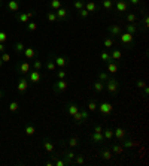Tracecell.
I'll return each mask as SVG.
<instances>
[{
    "label": "cell",
    "mask_w": 149,
    "mask_h": 166,
    "mask_svg": "<svg viewBox=\"0 0 149 166\" xmlns=\"http://www.w3.org/2000/svg\"><path fill=\"white\" fill-rule=\"evenodd\" d=\"M104 88L107 90L109 94L112 96H116L119 93V88H121V82L116 79V78H107V81L104 82Z\"/></svg>",
    "instance_id": "obj_1"
},
{
    "label": "cell",
    "mask_w": 149,
    "mask_h": 166,
    "mask_svg": "<svg viewBox=\"0 0 149 166\" xmlns=\"http://www.w3.org/2000/svg\"><path fill=\"white\" fill-rule=\"evenodd\" d=\"M72 118H73V123H75V124H84V123H87V121L90 120V111H88L87 108H82V106H81V109H79Z\"/></svg>",
    "instance_id": "obj_2"
},
{
    "label": "cell",
    "mask_w": 149,
    "mask_h": 166,
    "mask_svg": "<svg viewBox=\"0 0 149 166\" xmlns=\"http://www.w3.org/2000/svg\"><path fill=\"white\" fill-rule=\"evenodd\" d=\"M119 42L122 47H125L127 50H133L134 48V35H130L127 32H122L119 36Z\"/></svg>",
    "instance_id": "obj_3"
},
{
    "label": "cell",
    "mask_w": 149,
    "mask_h": 166,
    "mask_svg": "<svg viewBox=\"0 0 149 166\" xmlns=\"http://www.w3.org/2000/svg\"><path fill=\"white\" fill-rule=\"evenodd\" d=\"M52 90H54L55 93H58V94L66 93V91L69 90V81H67V78H66V79H57L55 84L52 85Z\"/></svg>",
    "instance_id": "obj_4"
},
{
    "label": "cell",
    "mask_w": 149,
    "mask_h": 166,
    "mask_svg": "<svg viewBox=\"0 0 149 166\" xmlns=\"http://www.w3.org/2000/svg\"><path fill=\"white\" fill-rule=\"evenodd\" d=\"M97 111L103 115V117H107V115H110L112 112H113V105L110 103V102H101L100 105H97Z\"/></svg>",
    "instance_id": "obj_5"
},
{
    "label": "cell",
    "mask_w": 149,
    "mask_h": 166,
    "mask_svg": "<svg viewBox=\"0 0 149 166\" xmlns=\"http://www.w3.org/2000/svg\"><path fill=\"white\" fill-rule=\"evenodd\" d=\"M130 3H128V0H116V5H113V9L119 14V15H122L124 12H128V9H130Z\"/></svg>",
    "instance_id": "obj_6"
},
{
    "label": "cell",
    "mask_w": 149,
    "mask_h": 166,
    "mask_svg": "<svg viewBox=\"0 0 149 166\" xmlns=\"http://www.w3.org/2000/svg\"><path fill=\"white\" fill-rule=\"evenodd\" d=\"M32 70V63L30 62H20L18 64H17V72L20 73V75H29V72Z\"/></svg>",
    "instance_id": "obj_7"
},
{
    "label": "cell",
    "mask_w": 149,
    "mask_h": 166,
    "mask_svg": "<svg viewBox=\"0 0 149 166\" xmlns=\"http://www.w3.org/2000/svg\"><path fill=\"white\" fill-rule=\"evenodd\" d=\"M55 15H57V21L58 23H66L69 20V9L66 6H61L60 9L55 11Z\"/></svg>",
    "instance_id": "obj_8"
},
{
    "label": "cell",
    "mask_w": 149,
    "mask_h": 166,
    "mask_svg": "<svg viewBox=\"0 0 149 166\" xmlns=\"http://www.w3.org/2000/svg\"><path fill=\"white\" fill-rule=\"evenodd\" d=\"M54 62H55V66L57 67H60V69H64L69 63H70V57L69 56H57V57H54Z\"/></svg>",
    "instance_id": "obj_9"
},
{
    "label": "cell",
    "mask_w": 149,
    "mask_h": 166,
    "mask_svg": "<svg viewBox=\"0 0 149 166\" xmlns=\"http://www.w3.org/2000/svg\"><path fill=\"white\" fill-rule=\"evenodd\" d=\"M121 145L124 147V150H131V148L140 147V142L133 141V139H130V136H127V138H124V139L121 141Z\"/></svg>",
    "instance_id": "obj_10"
},
{
    "label": "cell",
    "mask_w": 149,
    "mask_h": 166,
    "mask_svg": "<svg viewBox=\"0 0 149 166\" xmlns=\"http://www.w3.org/2000/svg\"><path fill=\"white\" fill-rule=\"evenodd\" d=\"M127 136H130V135H128V132H127L124 127H121V126H119V127L113 129V138H116V141H119V142H121V141H122L124 138H127Z\"/></svg>",
    "instance_id": "obj_11"
},
{
    "label": "cell",
    "mask_w": 149,
    "mask_h": 166,
    "mask_svg": "<svg viewBox=\"0 0 149 166\" xmlns=\"http://www.w3.org/2000/svg\"><path fill=\"white\" fill-rule=\"evenodd\" d=\"M79 109H81V106H79L78 103H75V102H69V103H66V112L69 114V117H73Z\"/></svg>",
    "instance_id": "obj_12"
},
{
    "label": "cell",
    "mask_w": 149,
    "mask_h": 166,
    "mask_svg": "<svg viewBox=\"0 0 149 166\" xmlns=\"http://www.w3.org/2000/svg\"><path fill=\"white\" fill-rule=\"evenodd\" d=\"M43 150H45V153H48V154L55 153V145H54V142H52L49 138H45V139H43Z\"/></svg>",
    "instance_id": "obj_13"
},
{
    "label": "cell",
    "mask_w": 149,
    "mask_h": 166,
    "mask_svg": "<svg viewBox=\"0 0 149 166\" xmlns=\"http://www.w3.org/2000/svg\"><path fill=\"white\" fill-rule=\"evenodd\" d=\"M107 33H109L112 38L119 36V35L122 33V27H121V26H118V24H112V26H109V27H107Z\"/></svg>",
    "instance_id": "obj_14"
},
{
    "label": "cell",
    "mask_w": 149,
    "mask_h": 166,
    "mask_svg": "<svg viewBox=\"0 0 149 166\" xmlns=\"http://www.w3.org/2000/svg\"><path fill=\"white\" fill-rule=\"evenodd\" d=\"M118 70H119V62L110 60L109 63H106V72H109V73H116Z\"/></svg>",
    "instance_id": "obj_15"
},
{
    "label": "cell",
    "mask_w": 149,
    "mask_h": 166,
    "mask_svg": "<svg viewBox=\"0 0 149 166\" xmlns=\"http://www.w3.org/2000/svg\"><path fill=\"white\" fill-rule=\"evenodd\" d=\"M43 67H45L46 70H49V72L57 70V66H55V62H54V56H49V57H48V60L43 63Z\"/></svg>",
    "instance_id": "obj_16"
},
{
    "label": "cell",
    "mask_w": 149,
    "mask_h": 166,
    "mask_svg": "<svg viewBox=\"0 0 149 166\" xmlns=\"http://www.w3.org/2000/svg\"><path fill=\"white\" fill-rule=\"evenodd\" d=\"M40 79H42V76H40V72H39V70H30V72H29V82L37 84Z\"/></svg>",
    "instance_id": "obj_17"
},
{
    "label": "cell",
    "mask_w": 149,
    "mask_h": 166,
    "mask_svg": "<svg viewBox=\"0 0 149 166\" xmlns=\"http://www.w3.org/2000/svg\"><path fill=\"white\" fill-rule=\"evenodd\" d=\"M100 157H101L103 160L109 162V160H112V157H113V153L109 150V147H104V148H101V150H100Z\"/></svg>",
    "instance_id": "obj_18"
},
{
    "label": "cell",
    "mask_w": 149,
    "mask_h": 166,
    "mask_svg": "<svg viewBox=\"0 0 149 166\" xmlns=\"http://www.w3.org/2000/svg\"><path fill=\"white\" fill-rule=\"evenodd\" d=\"M103 47H104V50H112V48L115 47V38H112V36H104V38H103Z\"/></svg>",
    "instance_id": "obj_19"
},
{
    "label": "cell",
    "mask_w": 149,
    "mask_h": 166,
    "mask_svg": "<svg viewBox=\"0 0 149 166\" xmlns=\"http://www.w3.org/2000/svg\"><path fill=\"white\" fill-rule=\"evenodd\" d=\"M17 88H18V91H20V93L27 91V88H29V79H27V78H24V76H23V78H20Z\"/></svg>",
    "instance_id": "obj_20"
},
{
    "label": "cell",
    "mask_w": 149,
    "mask_h": 166,
    "mask_svg": "<svg viewBox=\"0 0 149 166\" xmlns=\"http://www.w3.org/2000/svg\"><path fill=\"white\" fill-rule=\"evenodd\" d=\"M107 147H109V150H110L113 154H116V156H121V154L124 153V147H122L121 144H109Z\"/></svg>",
    "instance_id": "obj_21"
},
{
    "label": "cell",
    "mask_w": 149,
    "mask_h": 166,
    "mask_svg": "<svg viewBox=\"0 0 149 166\" xmlns=\"http://www.w3.org/2000/svg\"><path fill=\"white\" fill-rule=\"evenodd\" d=\"M21 8V3H20V0H9L8 2V9L11 12H18Z\"/></svg>",
    "instance_id": "obj_22"
},
{
    "label": "cell",
    "mask_w": 149,
    "mask_h": 166,
    "mask_svg": "<svg viewBox=\"0 0 149 166\" xmlns=\"http://www.w3.org/2000/svg\"><path fill=\"white\" fill-rule=\"evenodd\" d=\"M67 145H69V148H78V147H81V139L78 136H70L67 139Z\"/></svg>",
    "instance_id": "obj_23"
},
{
    "label": "cell",
    "mask_w": 149,
    "mask_h": 166,
    "mask_svg": "<svg viewBox=\"0 0 149 166\" xmlns=\"http://www.w3.org/2000/svg\"><path fill=\"white\" fill-rule=\"evenodd\" d=\"M85 9H87L90 14H94V12H97L98 5L94 2V0H90V2H85Z\"/></svg>",
    "instance_id": "obj_24"
},
{
    "label": "cell",
    "mask_w": 149,
    "mask_h": 166,
    "mask_svg": "<svg viewBox=\"0 0 149 166\" xmlns=\"http://www.w3.org/2000/svg\"><path fill=\"white\" fill-rule=\"evenodd\" d=\"M109 53H110V59L115 60V62H119V60L122 59V51H121L119 48H113V50H110Z\"/></svg>",
    "instance_id": "obj_25"
},
{
    "label": "cell",
    "mask_w": 149,
    "mask_h": 166,
    "mask_svg": "<svg viewBox=\"0 0 149 166\" xmlns=\"http://www.w3.org/2000/svg\"><path fill=\"white\" fill-rule=\"evenodd\" d=\"M24 57L27 59V60H33L34 57H36V50L33 48V47H29V48H26L24 50Z\"/></svg>",
    "instance_id": "obj_26"
},
{
    "label": "cell",
    "mask_w": 149,
    "mask_h": 166,
    "mask_svg": "<svg viewBox=\"0 0 149 166\" xmlns=\"http://www.w3.org/2000/svg\"><path fill=\"white\" fill-rule=\"evenodd\" d=\"M125 20H127L128 24H136V23H139V17H137L136 12H128L127 17H125Z\"/></svg>",
    "instance_id": "obj_27"
},
{
    "label": "cell",
    "mask_w": 149,
    "mask_h": 166,
    "mask_svg": "<svg viewBox=\"0 0 149 166\" xmlns=\"http://www.w3.org/2000/svg\"><path fill=\"white\" fill-rule=\"evenodd\" d=\"M92 88H94L95 93H101V91H104V82L100 81V79H97V81L92 82Z\"/></svg>",
    "instance_id": "obj_28"
},
{
    "label": "cell",
    "mask_w": 149,
    "mask_h": 166,
    "mask_svg": "<svg viewBox=\"0 0 149 166\" xmlns=\"http://www.w3.org/2000/svg\"><path fill=\"white\" fill-rule=\"evenodd\" d=\"M91 141L95 142V144H103V142H104V136H103V133L92 132V135H91Z\"/></svg>",
    "instance_id": "obj_29"
},
{
    "label": "cell",
    "mask_w": 149,
    "mask_h": 166,
    "mask_svg": "<svg viewBox=\"0 0 149 166\" xmlns=\"http://www.w3.org/2000/svg\"><path fill=\"white\" fill-rule=\"evenodd\" d=\"M125 32L130 33V35H136L139 32V24H125Z\"/></svg>",
    "instance_id": "obj_30"
},
{
    "label": "cell",
    "mask_w": 149,
    "mask_h": 166,
    "mask_svg": "<svg viewBox=\"0 0 149 166\" xmlns=\"http://www.w3.org/2000/svg\"><path fill=\"white\" fill-rule=\"evenodd\" d=\"M75 156H76V153H75V151H72V150L66 151V156H64L66 163H67V165H72V163H73V160H75Z\"/></svg>",
    "instance_id": "obj_31"
},
{
    "label": "cell",
    "mask_w": 149,
    "mask_h": 166,
    "mask_svg": "<svg viewBox=\"0 0 149 166\" xmlns=\"http://www.w3.org/2000/svg\"><path fill=\"white\" fill-rule=\"evenodd\" d=\"M100 5L104 11H112L113 9V2L112 0H100Z\"/></svg>",
    "instance_id": "obj_32"
},
{
    "label": "cell",
    "mask_w": 149,
    "mask_h": 166,
    "mask_svg": "<svg viewBox=\"0 0 149 166\" xmlns=\"http://www.w3.org/2000/svg\"><path fill=\"white\" fill-rule=\"evenodd\" d=\"M100 60H101L104 64H106V63H109V62L112 60V59H110V53H109L107 50H103V51L100 53Z\"/></svg>",
    "instance_id": "obj_33"
},
{
    "label": "cell",
    "mask_w": 149,
    "mask_h": 166,
    "mask_svg": "<svg viewBox=\"0 0 149 166\" xmlns=\"http://www.w3.org/2000/svg\"><path fill=\"white\" fill-rule=\"evenodd\" d=\"M103 136H104L106 141L113 139V129H110V127H104V129H103Z\"/></svg>",
    "instance_id": "obj_34"
},
{
    "label": "cell",
    "mask_w": 149,
    "mask_h": 166,
    "mask_svg": "<svg viewBox=\"0 0 149 166\" xmlns=\"http://www.w3.org/2000/svg\"><path fill=\"white\" fill-rule=\"evenodd\" d=\"M61 6H63L61 0H51V2H49V8H51L52 11H57V9H60Z\"/></svg>",
    "instance_id": "obj_35"
},
{
    "label": "cell",
    "mask_w": 149,
    "mask_h": 166,
    "mask_svg": "<svg viewBox=\"0 0 149 166\" xmlns=\"http://www.w3.org/2000/svg\"><path fill=\"white\" fill-rule=\"evenodd\" d=\"M17 21L21 23V24H27L30 21V18H29L27 14H17Z\"/></svg>",
    "instance_id": "obj_36"
},
{
    "label": "cell",
    "mask_w": 149,
    "mask_h": 166,
    "mask_svg": "<svg viewBox=\"0 0 149 166\" xmlns=\"http://www.w3.org/2000/svg\"><path fill=\"white\" fill-rule=\"evenodd\" d=\"M142 14H143V20H142V26H143V29L146 30L148 27H149V17H148V12H146V9H143L142 11Z\"/></svg>",
    "instance_id": "obj_37"
},
{
    "label": "cell",
    "mask_w": 149,
    "mask_h": 166,
    "mask_svg": "<svg viewBox=\"0 0 149 166\" xmlns=\"http://www.w3.org/2000/svg\"><path fill=\"white\" fill-rule=\"evenodd\" d=\"M32 69L40 72V70L43 69V62H42V60H33V63H32Z\"/></svg>",
    "instance_id": "obj_38"
},
{
    "label": "cell",
    "mask_w": 149,
    "mask_h": 166,
    "mask_svg": "<svg viewBox=\"0 0 149 166\" xmlns=\"http://www.w3.org/2000/svg\"><path fill=\"white\" fill-rule=\"evenodd\" d=\"M20 109V102L18 100H12L9 103V112H17Z\"/></svg>",
    "instance_id": "obj_39"
},
{
    "label": "cell",
    "mask_w": 149,
    "mask_h": 166,
    "mask_svg": "<svg viewBox=\"0 0 149 166\" xmlns=\"http://www.w3.org/2000/svg\"><path fill=\"white\" fill-rule=\"evenodd\" d=\"M24 132H26V135H27V136H33V135L36 133V129H34V126H33V124H27V126H26V129H24Z\"/></svg>",
    "instance_id": "obj_40"
},
{
    "label": "cell",
    "mask_w": 149,
    "mask_h": 166,
    "mask_svg": "<svg viewBox=\"0 0 149 166\" xmlns=\"http://www.w3.org/2000/svg\"><path fill=\"white\" fill-rule=\"evenodd\" d=\"M73 8L76 11H81V9L85 8V2H84V0H75V2H73Z\"/></svg>",
    "instance_id": "obj_41"
},
{
    "label": "cell",
    "mask_w": 149,
    "mask_h": 166,
    "mask_svg": "<svg viewBox=\"0 0 149 166\" xmlns=\"http://www.w3.org/2000/svg\"><path fill=\"white\" fill-rule=\"evenodd\" d=\"M14 48H15V53H17V54H23L24 50H26V47H24L23 42H17V44L14 45Z\"/></svg>",
    "instance_id": "obj_42"
},
{
    "label": "cell",
    "mask_w": 149,
    "mask_h": 166,
    "mask_svg": "<svg viewBox=\"0 0 149 166\" xmlns=\"http://www.w3.org/2000/svg\"><path fill=\"white\" fill-rule=\"evenodd\" d=\"M46 18H48V21H49L51 24L57 23V15H55V11H51V12H48V14H46Z\"/></svg>",
    "instance_id": "obj_43"
},
{
    "label": "cell",
    "mask_w": 149,
    "mask_h": 166,
    "mask_svg": "<svg viewBox=\"0 0 149 166\" xmlns=\"http://www.w3.org/2000/svg\"><path fill=\"white\" fill-rule=\"evenodd\" d=\"M87 109H88L90 112H95V111H97V102H95V100H90Z\"/></svg>",
    "instance_id": "obj_44"
},
{
    "label": "cell",
    "mask_w": 149,
    "mask_h": 166,
    "mask_svg": "<svg viewBox=\"0 0 149 166\" xmlns=\"http://www.w3.org/2000/svg\"><path fill=\"white\" fill-rule=\"evenodd\" d=\"M26 27H27L29 32H36V30H37V24H36L34 21H29V23L26 24Z\"/></svg>",
    "instance_id": "obj_45"
},
{
    "label": "cell",
    "mask_w": 149,
    "mask_h": 166,
    "mask_svg": "<svg viewBox=\"0 0 149 166\" xmlns=\"http://www.w3.org/2000/svg\"><path fill=\"white\" fill-rule=\"evenodd\" d=\"M73 163L84 165V163H85V157H84L82 154H76V156H75V160H73Z\"/></svg>",
    "instance_id": "obj_46"
},
{
    "label": "cell",
    "mask_w": 149,
    "mask_h": 166,
    "mask_svg": "<svg viewBox=\"0 0 149 166\" xmlns=\"http://www.w3.org/2000/svg\"><path fill=\"white\" fill-rule=\"evenodd\" d=\"M97 78H98L100 81H103V82H106V81H107V78H109V75H107L106 72H103V70H100V72L97 73Z\"/></svg>",
    "instance_id": "obj_47"
},
{
    "label": "cell",
    "mask_w": 149,
    "mask_h": 166,
    "mask_svg": "<svg viewBox=\"0 0 149 166\" xmlns=\"http://www.w3.org/2000/svg\"><path fill=\"white\" fill-rule=\"evenodd\" d=\"M78 15H79V18H84V20H85V18H88V17H90V12L84 8V9L78 11Z\"/></svg>",
    "instance_id": "obj_48"
},
{
    "label": "cell",
    "mask_w": 149,
    "mask_h": 166,
    "mask_svg": "<svg viewBox=\"0 0 149 166\" xmlns=\"http://www.w3.org/2000/svg\"><path fill=\"white\" fill-rule=\"evenodd\" d=\"M66 78H67V72L64 69H60L57 72V79H66Z\"/></svg>",
    "instance_id": "obj_49"
},
{
    "label": "cell",
    "mask_w": 149,
    "mask_h": 166,
    "mask_svg": "<svg viewBox=\"0 0 149 166\" xmlns=\"http://www.w3.org/2000/svg\"><path fill=\"white\" fill-rule=\"evenodd\" d=\"M8 42V33L0 30V44H6Z\"/></svg>",
    "instance_id": "obj_50"
},
{
    "label": "cell",
    "mask_w": 149,
    "mask_h": 166,
    "mask_svg": "<svg viewBox=\"0 0 149 166\" xmlns=\"http://www.w3.org/2000/svg\"><path fill=\"white\" fill-rule=\"evenodd\" d=\"M0 59H2V62H3V63H8V62L11 60V54L5 51V53H2V56H0Z\"/></svg>",
    "instance_id": "obj_51"
},
{
    "label": "cell",
    "mask_w": 149,
    "mask_h": 166,
    "mask_svg": "<svg viewBox=\"0 0 149 166\" xmlns=\"http://www.w3.org/2000/svg\"><path fill=\"white\" fill-rule=\"evenodd\" d=\"M136 85H137V88H139V90H143V88H145V87H146V82H145V81H143V79H139V81H137V84H136Z\"/></svg>",
    "instance_id": "obj_52"
},
{
    "label": "cell",
    "mask_w": 149,
    "mask_h": 166,
    "mask_svg": "<svg viewBox=\"0 0 149 166\" xmlns=\"http://www.w3.org/2000/svg\"><path fill=\"white\" fill-rule=\"evenodd\" d=\"M66 165H67L66 160H58V159L54 160V166H66Z\"/></svg>",
    "instance_id": "obj_53"
},
{
    "label": "cell",
    "mask_w": 149,
    "mask_h": 166,
    "mask_svg": "<svg viewBox=\"0 0 149 166\" xmlns=\"http://www.w3.org/2000/svg\"><path fill=\"white\" fill-rule=\"evenodd\" d=\"M103 129H104V127H103V126H101L100 123L94 126V132H97V133H103Z\"/></svg>",
    "instance_id": "obj_54"
},
{
    "label": "cell",
    "mask_w": 149,
    "mask_h": 166,
    "mask_svg": "<svg viewBox=\"0 0 149 166\" xmlns=\"http://www.w3.org/2000/svg\"><path fill=\"white\" fill-rule=\"evenodd\" d=\"M140 2H142V0H128V3H130V5H133V6L140 5Z\"/></svg>",
    "instance_id": "obj_55"
},
{
    "label": "cell",
    "mask_w": 149,
    "mask_h": 166,
    "mask_svg": "<svg viewBox=\"0 0 149 166\" xmlns=\"http://www.w3.org/2000/svg\"><path fill=\"white\" fill-rule=\"evenodd\" d=\"M148 94H149V87H148V85H146V87H145V88H143V97H145V99H146V97H148Z\"/></svg>",
    "instance_id": "obj_56"
},
{
    "label": "cell",
    "mask_w": 149,
    "mask_h": 166,
    "mask_svg": "<svg viewBox=\"0 0 149 166\" xmlns=\"http://www.w3.org/2000/svg\"><path fill=\"white\" fill-rule=\"evenodd\" d=\"M27 15H29V18H33V17H36V11H29Z\"/></svg>",
    "instance_id": "obj_57"
},
{
    "label": "cell",
    "mask_w": 149,
    "mask_h": 166,
    "mask_svg": "<svg viewBox=\"0 0 149 166\" xmlns=\"http://www.w3.org/2000/svg\"><path fill=\"white\" fill-rule=\"evenodd\" d=\"M5 50H6L5 44H0V54H2V53H5Z\"/></svg>",
    "instance_id": "obj_58"
},
{
    "label": "cell",
    "mask_w": 149,
    "mask_h": 166,
    "mask_svg": "<svg viewBox=\"0 0 149 166\" xmlns=\"http://www.w3.org/2000/svg\"><path fill=\"white\" fill-rule=\"evenodd\" d=\"M46 166H54V162H46Z\"/></svg>",
    "instance_id": "obj_59"
},
{
    "label": "cell",
    "mask_w": 149,
    "mask_h": 166,
    "mask_svg": "<svg viewBox=\"0 0 149 166\" xmlns=\"http://www.w3.org/2000/svg\"><path fill=\"white\" fill-rule=\"evenodd\" d=\"M2 66H3V62H2V59H0V69H2Z\"/></svg>",
    "instance_id": "obj_60"
},
{
    "label": "cell",
    "mask_w": 149,
    "mask_h": 166,
    "mask_svg": "<svg viewBox=\"0 0 149 166\" xmlns=\"http://www.w3.org/2000/svg\"><path fill=\"white\" fill-rule=\"evenodd\" d=\"M2 97H3V91H2V90H0V99H2Z\"/></svg>",
    "instance_id": "obj_61"
},
{
    "label": "cell",
    "mask_w": 149,
    "mask_h": 166,
    "mask_svg": "<svg viewBox=\"0 0 149 166\" xmlns=\"http://www.w3.org/2000/svg\"><path fill=\"white\" fill-rule=\"evenodd\" d=\"M0 6H2V0H0Z\"/></svg>",
    "instance_id": "obj_62"
},
{
    "label": "cell",
    "mask_w": 149,
    "mask_h": 166,
    "mask_svg": "<svg viewBox=\"0 0 149 166\" xmlns=\"http://www.w3.org/2000/svg\"><path fill=\"white\" fill-rule=\"evenodd\" d=\"M84 2H90V0H84Z\"/></svg>",
    "instance_id": "obj_63"
},
{
    "label": "cell",
    "mask_w": 149,
    "mask_h": 166,
    "mask_svg": "<svg viewBox=\"0 0 149 166\" xmlns=\"http://www.w3.org/2000/svg\"><path fill=\"white\" fill-rule=\"evenodd\" d=\"M112 2H116V0H112Z\"/></svg>",
    "instance_id": "obj_64"
}]
</instances>
